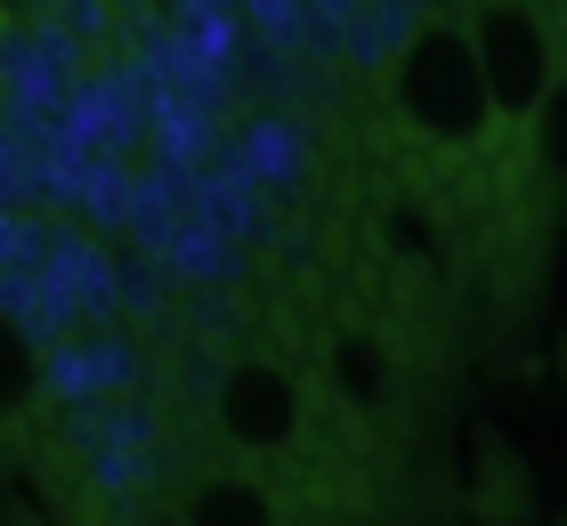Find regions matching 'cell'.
<instances>
[{
  "mask_svg": "<svg viewBox=\"0 0 567 526\" xmlns=\"http://www.w3.org/2000/svg\"><path fill=\"white\" fill-rule=\"evenodd\" d=\"M212 421H219V437L236 445V454H284V445L300 437V421H308V389H300L292 364H276V357H236L212 389Z\"/></svg>",
  "mask_w": 567,
  "mask_h": 526,
  "instance_id": "obj_3",
  "label": "cell"
},
{
  "mask_svg": "<svg viewBox=\"0 0 567 526\" xmlns=\"http://www.w3.org/2000/svg\"><path fill=\"white\" fill-rule=\"evenodd\" d=\"M33 398H41V349H33V332L0 308V430H17V421L33 413Z\"/></svg>",
  "mask_w": 567,
  "mask_h": 526,
  "instance_id": "obj_5",
  "label": "cell"
},
{
  "mask_svg": "<svg viewBox=\"0 0 567 526\" xmlns=\"http://www.w3.org/2000/svg\"><path fill=\"white\" fill-rule=\"evenodd\" d=\"M462 33H471V58L486 82V114L511 130H535L559 90V33H551L544 0H478L462 17Z\"/></svg>",
  "mask_w": 567,
  "mask_h": 526,
  "instance_id": "obj_2",
  "label": "cell"
},
{
  "mask_svg": "<svg viewBox=\"0 0 567 526\" xmlns=\"http://www.w3.org/2000/svg\"><path fill=\"white\" fill-rule=\"evenodd\" d=\"M390 105H398V122L414 130L422 146H454V154L478 146L486 130H495L462 17H422L414 33L398 41V58H390Z\"/></svg>",
  "mask_w": 567,
  "mask_h": 526,
  "instance_id": "obj_1",
  "label": "cell"
},
{
  "mask_svg": "<svg viewBox=\"0 0 567 526\" xmlns=\"http://www.w3.org/2000/svg\"><path fill=\"white\" fill-rule=\"evenodd\" d=\"M178 526H284V503H276L268 478H251V470H212V478L187 486Z\"/></svg>",
  "mask_w": 567,
  "mask_h": 526,
  "instance_id": "obj_4",
  "label": "cell"
}]
</instances>
